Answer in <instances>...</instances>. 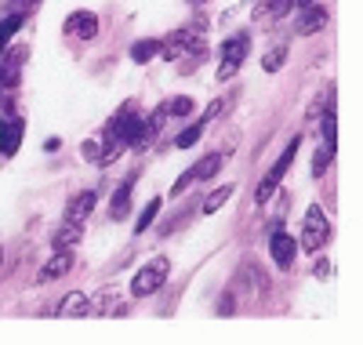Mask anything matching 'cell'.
<instances>
[{"label": "cell", "instance_id": "27", "mask_svg": "<svg viewBox=\"0 0 363 345\" xmlns=\"http://www.w3.org/2000/svg\"><path fill=\"white\" fill-rule=\"evenodd\" d=\"M316 276H330V262H320L316 265Z\"/></svg>", "mask_w": 363, "mask_h": 345}, {"label": "cell", "instance_id": "24", "mask_svg": "<svg viewBox=\"0 0 363 345\" xmlns=\"http://www.w3.org/2000/svg\"><path fill=\"white\" fill-rule=\"evenodd\" d=\"M200 135H203V120H200V124H193V128H186V131H182L174 146H178V149H189V146H196V138H200Z\"/></svg>", "mask_w": 363, "mask_h": 345}, {"label": "cell", "instance_id": "3", "mask_svg": "<svg viewBox=\"0 0 363 345\" xmlns=\"http://www.w3.org/2000/svg\"><path fill=\"white\" fill-rule=\"evenodd\" d=\"M327 240H330V222H327V214L313 204V207L306 211V218H301V251L316 255Z\"/></svg>", "mask_w": 363, "mask_h": 345}, {"label": "cell", "instance_id": "8", "mask_svg": "<svg viewBox=\"0 0 363 345\" xmlns=\"http://www.w3.org/2000/svg\"><path fill=\"white\" fill-rule=\"evenodd\" d=\"M62 29H66V37L91 40V37H99V18H95V11H73Z\"/></svg>", "mask_w": 363, "mask_h": 345}, {"label": "cell", "instance_id": "20", "mask_svg": "<svg viewBox=\"0 0 363 345\" xmlns=\"http://www.w3.org/2000/svg\"><path fill=\"white\" fill-rule=\"evenodd\" d=\"M22 22H26V15H11V18H4L0 22V55H4V48H8V40L22 29Z\"/></svg>", "mask_w": 363, "mask_h": 345}, {"label": "cell", "instance_id": "23", "mask_svg": "<svg viewBox=\"0 0 363 345\" xmlns=\"http://www.w3.org/2000/svg\"><path fill=\"white\" fill-rule=\"evenodd\" d=\"M284 58H287V48H272V51H265L262 70H265V73H277V70L284 66Z\"/></svg>", "mask_w": 363, "mask_h": 345}, {"label": "cell", "instance_id": "2", "mask_svg": "<svg viewBox=\"0 0 363 345\" xmlns=\"http://www.w3.org/2000/svg\"><path fill=\"white\" fill-rule=\"evenodd\" d=\"M298 146H301V135H294V138L287 142V149L280 153V160L272 164V171H269V175L262 178V185H258V193H255V200H258L262 207L269 204V197H272V193L280 190V182H284V175L291 171V164H294V156H298Z\"/></svg>", "mask_w": 363, "mask_h": 345}, {"label": "cell", "instance_id": "22", "mask_svg": "<svg viewBox=\"0 0 363 345\" xmlns=\"http://www.w3.org/2000/svg\"><path fill=\"white\" fill-rule=\"evenodd\" d=\"M153 55H160V40H142V44L131 48V58L135 62H149Z\"/></svg>", "mask_w": 363, "mask_h": 345}, {"label": "cell", "instance_id": "1", "mask_svg": "<svg viewBox=\"0 0 363 345\" xmlns=\"http://www.w3.org/2000/svg\"><path fill=\"white\" fill-rule=\"evenodd\" d=\"M167 276H171V262H167L164 255L149 258V262L135 273V280H131V295H135V298H149V295H157V291L167 284Z\"/></svg>", "mask_w": 363, "mask_h": 345}, {"label": "cell", "instance_id": "13", "mask_svg": "<svg viewBox=\"0 0 363 345\" xmlns=\"http://www.w3.org/2000/svg\"><path fill=\"white\" fill-rule=\"evenodd\" d=\"M95 200H99V197H95V190L77 193V197L66 204V218H69V222H80V226H84V222H87V214L95 211Z\"/></svg>", "mask_w": 363, "mask_h": 345}, {"label": "cell", "instance_id": "15", "mask_svg": "<svg viewBox=\"0 0 363 345\" xmlns=\"http://www.w3.org/2000/svg\"><path fill=\"white\" fill-rule=\"evenodd\" d=\"M73 269V255H69V247H58V255L44 265V273H40V280L48 284V280H58V276H66Z\"/></svg>", "mask_w": 363, "mask_h": 345}, {"label": "cell", "instance_id": "25", "mask_svg": "<svg viewBox=\"0 0 363 345\" xmlns=\"http://www.w3.org/2000/svg\"><path fill=\"white\" fill-rule=\"evenodd\" d=\"M157 211H160V200L153 197V200L145 204V211H142V218H138V226H135V229L142 233V229H145V226H149V222H153V218H157Z\"/></svg>", "mask_w": 363, "mask_h": 345}, {"label": "cell", "instance_id": "10", "mask_svg": "<svg viewBox=\"0 0 363 345\" xmlns=\"http://www.w3.org/2000/svg\"><path fill=\"white\" fill-rule=\"evenodd\" d=\"M327 26V8H316V4H301V15H298V37H313Z\"/></svg>", "mask_w": 363, "mask_h": 345}, {"label": "cell", "instance_id": "26", "mask_svg": "<svg viewBox=\"0 0 363 345\" xmlns=\"http://www.w3.org/2000/svg\"><path fill=\"white\" fill-rule=\"evenodd\" d=\"M164 113H174V116H189L193 113V102L189 99H174V102H167V109Z\"/></svg>", "mask_w": 363, "mask_h": 345}, {"label": "cell", "instance_id": "18", "mask_svg": "<svg viewBox=\"0 0 363 345\" xmlns=\"http://www.w3.org/2000/svg\"><path fill=\"white\" fill-rule=\"evenodd\" d=\"M131 185H135V182H124V190H116V197H113V204H109V214H113V218H124V214H128V207H131Z\"/></svg>", "mask_w": 363, "mask_h": 345}, {"label": "cell", "instance_id": "4", "mask_svg": "<svg viewBox=\"0 0 363 345\" xmlns=\"http://www.w3.org/2000/svg\"><path fill=\"white\" fill-rule=\"evenodd\" d=\"M222 164H225V153H211V156H203V160H196L189 171L178 175V182L171 185V197H182L189 185H196V182H203V178H215Z\"/></svg>", "mask_w": 363, "mask_h": 345}, {"label": "cell", "instance_id": "19", "mask_svg": "<svg viewBox=\"0 0 363 345\" xmlns=\"http://www.w3.org/2000/svg\"><path fill=\"white\" fill-rule=\"evenodd\" d=\"M330 160H335V142H323V146L316 149V156H313V175L320 178V175L330 168Z\"/></svg>", "mask_w": 363, "mask_h": 345}, {"label": "cell", "instance_id": "16", "mask_svg": "<svg viewBox=\"0 0 363 345\" xmlns=\"http://www.w3.org/2000/svg\"><path fill=\"white\" fill-rule=\"evenodd\" d=\"M291 4H294V0H258L255 18H258V22H265V18H280Z\"/></svg>", "mask_w": 363, "mask_h": 345}, {"label": "cell", "instance_id": "11", "mask_svg": "<svg viewBox=\"0 0 363 345\" xmlns=\"http://www.w3.org/2000/svg\"><path fill=\"white\" fill-rule=\"evenodd\" d=\"M18 146H22V120H18V116H11V120L0 116V153L15 156Z\"/></svg>", "mask_w": 363, "mask_h": 345}, {"label": "cell", "instance_id": "9", "mask_svg": "<svg viewBox=\"0 0 363 345\" xmlns=\"http://www.w3.org/2000/svg\"><path fill=\"white\" fill-rule=\"evenodd\" d=\"M269 251H272V262H277L280 269H291V262H294V255H298V240L287 236V233H272Z\"/></svg>", "mask_w": 363, "mask_h": 345}, {"label": "cell", "instance_id": "7", "mask_svg": "<svg viewBox=\"0 0 363 345\" xmlns=\"http://www.w3.org/2000/svg\"><path fill=\"white\" fill-rule=\"evenodd\" d=\"M200 48V37H196V29H178V33H171L164 44H160V51H164V58H171V62H178V58H186V55H193Z\"/></svg>", "mask_w": 363, "mask_h": 345}, {"label": "cell", "instance_id": "6", "mask_svg": "<svg viewBox=\"0 0 363 345\" xmlns=\"http://www.w3.org/2000/svg\"><path fill=\"white\" fill-rule=\"evenodd\" d=\"M247 51H251V37H247V33H236V37H229V40L222 44V62H218V80H229V77H236V70L244 66V58H247Z\"/></svg>", "mask_w": 363, "mask_h": 345}, {"label": "cell", "instance_id": "17", "mask_svg": "<svg viewBox=\"0 0 363 345\" xmlns=\"http://www.w3.org/2000/svg\"><path fill=\"white\" fill-rule=\"evenodd\" d=\"M80 236H84V226H80V222H69V218H66V222L58 226V233H55V243H58V247H73Z\"/></svg>", "mask_w": 363, "mask_h": 345}, {"label": "cell", "instance_id": "5", "mask_svg": "<svg viewBox=\"0 0 363 345\" xmlns=\"http://www.w3.org/2000/svg\"><path fill=\"white\" fill-rule=\"evenodd\" d=\"M120 153H124V142H120L109 128L99 131L95 138H87V142H84V156H87V160H95V164H102V168L116 164V160H120Z\"/></svg>", "mask_w": 363, "mask_h": 345}, {"label": "cell", "instance_id": "21", "mask_svg": "<svg viewBox=\"0 0 363 345\" xmlns=\"http://www.w3.org/2000/svg\"><path fill=\"white\" fill-rule=\"evenodd\" d=\"M229 197H233V185H222V190H215V193H211V197L203 200V214H215V211H222Z\"/></svg>", "mask_w": 363, "mask_h": 345}, {"label": "cell", "instance_id": "12", "mask_svg": "<svg viewBox=\"0 0 363 345\" xmlns=\"http://www.w3.org/2000/svg\"><path fill=\"white\" fill-rule=\"evenodd\" d=\"M124 295H116V291H102L95 295V302H91V312L95 317H124Z\"/></svg>", "mask_w": 363, "mask_h": 345}, {"label": "cell", "instance_id": "14", "mask_svg": "<svg viewBox=\"0 0 363 345\" xmlns=\"http://www.w3.org/2000/svg\"><path fill=\"white\" fill-rule=\"evenodd\" d=\"M58 317H69V320H80V317H91V298L87 295H80V291H73V295H66L62 302H58Z\"/></svg>", "mask_w": 363, "mask_h": 345}, {"label": "cell", "instance_id": "28", "mask_svg": "<svg viewBox=\"0 0 363 345\" xmlns=\"http://www.w3.org/2000/svg\"><path fill=\"white\" fill-rule=\"evenodd\" d=\"M294 4H298V8H301V4H313V0H294Z\"/></svg>", "mask_w": 363, "mask_h": 345}, {"label": "cell", "instance_id": "29", "mask_svg": "<svg viewBox=\"0 0 363 345\" xmlns=\"http://www.w3.org/2000/svg\"><path fill=\"white\" fill-rule=\"evenodd\" d=\"M189 4H203V0H189Z\"/></svg>", "mask_w": 363, "mask_h": 345}]
</instances>
